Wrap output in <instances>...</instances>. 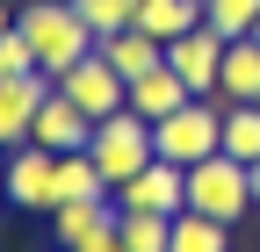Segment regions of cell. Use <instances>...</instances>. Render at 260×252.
I'll return each mask as SVG.
<instances>
[{
  "instance_id": "obj_1",
  "label": "cell",
  "mask_w": 260,
  "mask_h": 252,
  "mask_svg": "<svg viewBox=\"0 0 260 252\" xmlns=\"http://www.w3.org/2000/svg\"><path fill=\"white\" fill-rule=\"evenodd\" d=\"M15 29L29 36V51H37V65H44L51 79L94 51V29L80 22L73 0H22V8H15Z\"/></svg>"
},
{
  "instance_id": "obj_2",
  "label": "cell",
  "mask_w": 260,
  "mask_h": 252,
  "mask_svg": "<svg viewBox=\"0 0 260 252\" xmlns=\"http://www.w3.org/2000/svg\"><path fill=\"white\" fill-rule=\"evenodd\" d=\"M152 144H159V159H174V166H195V159H210V151H224V101L217 94L181 101L174 115L152 122Z\"/></svg>"
},
{
  "instance_id": "obj_3",
  "label": "cell",
  "mask_w": 260,
  "mask_h": 252,
  "mask_svg": "<svg viewBox=\"0 0 260 252\" xmlns=\"http://www.w3.org/2000/svg\"><path fill=\"white\" fill-rule=\"evenodd\" d=\"M87 159L102 166L109 195H116V187H123L130 173H145V166L159 159V144H152V122H145V115H130V108L102 115V122H94V144H87Z\"/></svg>"
},
{
  "instance_id": "obj_4",
  "label": "cell",
  "mask_w": 260,
  "mask_h": 252,
  "mask_svg": "<svg viewBox=\"0 0 260 252\" xmlns=\"http://www.w3.org/2000/svg\"><path fill=\"white\" fill-rule=\"evenodd\" d=\"M188 209L217 216V224H246V209H253V180H246V166L232 159V151H210V159L188 166Z\"/></svg>"
},
{
  "instance_id": "obj_5",
  "label": "cell",
  "mask_w": 260,
  "mask_h": 252,
  "mask_svg": "<svg viewBox=\"0 0 260 252\" xmlns=\"http://www.w3.org/2000/svg\"><path fill=\"white\" fill-rule=\"evenodd\" d=\"M58 94H65L80 115H94V122L116 115V108H130V87H123V72L109 65L102 51H87L80 65H65V72H58Z\"/></svg>"
},
{
  "instance_id": "obj_6",
  "label": "cell",
  "mask_w": 260,
  "mask_h": 252,
  "mask_svg": "<svg viewBox=\"0 0 260 252\" xmlns=\"http://www.w3.org/2000/svg\"><path fill=\"white\" fill-rule=\"evenodd\" d=\"M8 209H29V216L58 209V151H44V144L8 151Z\"/></svg>"
},
{
  "instance_id": "obj_7",
  "label": "cell",
  "mask_w": 260,
  "mask_h": 252,
  "mask_svg": "<svg viewBox=\"0 0 260 252\" xmlns=\"http://www.w3.org/2000/svg\"><path fill=\"white\" fill-rule=\"evenodd\" d=\"M116 209H152V216H181L188 209V166L174 159H152L145 173H130L116 187Z\"/></svg>"
},
{
  "instance_id": "obj_8",
  "label": "cell",
  "mask_w": 260,
  "mask_h": 252,
  "mask_svg": "<svg viewBox=\"0 0 260 252\" xmlns=\"http://www.w3.org/2000/svg\"><path fill=\"white\" fill-rule=\"evenodd\" d=\"M58 79L51 72H15V79H0V151H15L29 144V130H37V108H44V94Z\"/></svg>"
},
{
  "instance_id": "obj_9",
  "label": "cell",
  "mask_w": 260,
  "mask_h": 252,
  "mask_svg": "<svg viewBox=\"0 0 260 252\" xmlns=\"http://www.w3.org/2000/svg\"><path fill=\"white\" fill-rule=\"evenodd\" d=\"M167 65L188 79V94H217V72H224V36L203 22V29H188V36L167 44Z\"/></svg>"
},
{
  "instance_id": "obj_10",
  "label": "cell",
  "mask_w": 260,
  "mask_h": 252,
  "mask_svg": "<svg viewBox=\"0 0 260 252\" xmlns=\"http://www.w3.org/2000/svg\"><path fill=\"white\" fill-rule=\"evenodd\" d=\"M29 144L58 151V159H65V151H87V144H94V115H80V108L51 87V94H44V108H37V130H29Z\"/></svg>"
},
{
  "instance_id": "obj_11",
  "label": "cell",
  "mask_w": 260,
  "mask_h": 252,
  "mask_svg": "<svg viewBox=\"0 0 260 252\" xmlns=\"http://www.w3.org/2000/svg\"><path fill=\"white\" fill-rule=\"evenodd\" d=\"M116 224V195H102V202H58L51 209V238H58V252H80L87 238H102Z\"/></svg>"
},
{
  "instance_id": "obj_12",
  "label": "cell",
  "mask_w": 260,
  "mask_h": 252,
  "mask_svg": "<svg viewBox=\"0 0 260 252\" xmlns=\"http://www.w3.org/2000/svg\"><path fill=\"white\" fill-rule=\"evenodd\" d=\"M94 51H102L109 65L123 72V87L138 79V72H152V65H167V44H159V36H145L138 22H130V29H116V36H94Z\"/></svg>"
},
{
  "instance_id": "obj_13",
  "label": "cell",
  "mask_w": 260,
  "mask_h": 252,
  "mask_svg": "<svg viewBox=\"0 0 260 252\" xmlns=\"http://www.w3.org/2000/svg\"><path fill=\"white\" fill-rule=\"evenodd\" d=\"M181 101H195V94H188V79H181L174 65H152V72H138V79H130V115H145V122L174 115Z\"/></svg>"
},
{
  "instance_id": "obj_14",
  "label": "cell",
  "mask_w": 260,
  "mask_h": 252,
  "mask_svg": "<svg viewBox=\"0 0 260 252\" xmlns=\"http://www.w3.org/2000/svg\"><path fill=\"white\" fill-rule=\"evenodd\" d=\"M217 101H260V36H232V44H224Z\"/></svg>"
},
{
  "instance_id": "obj_15",
  "label": "cell",
  "mask_w": 260,
  "mask_h": 252,
  "mask_svg": "<svg viewBox=\"0 0 260 252\" xmlns=\"http://www.w3.org/2000/svg\"><path fill=\"white\" fill-rule=\"evenodd\" d=\"M138 29L159 44L188 36V29H203V0H138Z\"/></svg>"
},
{
  "instance_id": "obj_16",
  "label": "cell",
  "mask_w": 260,
  "mask_h": 252,
  "mask_svg": "<svg viewBox=\"0 0 260 252\" xmlns=\"http://www.w3.org/2000/svg\"><path fill=\"white\" fill-rule=\"evenodd\" d=\"M167 252H232V224H217V216H203V209H181Z\"/></svg>"
},
{
  "instance_id": "obj_17",
  "label": "cell",
  "mask_w": 260,
  "mask_h": 252,
  "mask_svg": "<svg viewBox=\"0 0 260 252\" xmlns=\"http://www.w3.org/2000/svg\"><path fill=\"white\" fill-rule=\"evenodd\" d=\"M224 151L239 166L260 159V101H224Z\"/></svg>"
},
{
  "instance_id": "obj_18",
  "label": "cell",
  "mask_w": 260,
  "mask_h": 252,
  "mask_svg": "<svg viewBox=\"0 0 260 252\" xmlns=\"http://www.w3.org/2000/svg\"><path fill=\"white\" fill-rule=\"evenodd\" d=\"M102 195H109L102 166H94L87 151H65L58 159V202H102Z\"/></svg>"
},
{
  "instance_id": "obj_19",
  "label": "cell",
  "mask_w": 260,
  "mask_h": 252,
  "mask_svg": "<svg viewBox=\"0 0 260 252\" xmlns=\"http://www.w3.org/2000/svg\"><path fill=\"white\" fill-rule=\"evenodd\" d=\"M116 231H123V245H130V252H167L174 216H152V209H116Z\"/></svg>"
},
{
  "instance_id": "obj_20",
  "label": "cell",
  "mask_w": 260,
  "mask_h": 252,
  "mask_svg": "<svg viewBox=\"0 0 260 252\" xmlns=\"http://www.w3.org/2000/svg\"><path fill=\"white\" fill-rule=\"evenodd\" d=\"M203 22L217 29L224 44H232V36H253V22H260V0H203Z\"/></svg>"
},
{
  "instance_id": "obj_21",
  "label": "cell",
  "mask_w": 260,
  "mask_h": 252,
  "mask_svg": "<svg viewBox=\"0 0 260 252\" xmlns=\"http://www.w3.org/2000/svg\"><path fill=\"white\" fill-rule=\"evenodd\" d=\"M73 8H80V22L94 29V36H116V29L138 22V0H73Z\"/></svg>"
},
{
  "instance_id": "obj_22",
  "label": "cell",
  "mask_w": 260,
  "mask_h": 252,
  "mask_svg": "<svg viewBox=\"0 0 260 252\" xmlns=\"http://www.w3.org/2000/svg\"><path fill=\"white\" fill-rule=\"evenodd\" d=\"M15 72H44V65H37V51H29L22 29H0V79H15Z\"/></svg>"
},
{
  "instance_id": "obj_23",
  "label": "cell",
  "mask_w": 260,
  "mask_h": 252,
  "mask_svg": "<svg viewBox=\"0 0 260 252\" xmlns=\"http://www.w3.org/2000/svg\"><path fill=\"white\" fill-rule=\"evenodd\" d=\"M80 252H130V245H123V231H116V224H109V231H102V238H87V245H80Z\"/></svg>"
},
{
  "instance_id": "obj_24",
  "label": "cell",
  "mask_w": 260,
  "mask_h": 252,
  "mask_svg": "<svg viewBox=\"0 0 260 252\" xmlns=\"http://www.w3.org/2000/svg\"><path fill=\"white\" fill-rule=\"evenodd\" d=\"M246 180H253V209H260V159H253V166H246Z\"/></svg>"
},
{
  "instance_id": "obj_25",
  "label": "cell",
  "mask_w": 260,
  "mask_h": 252,
  "mask_svg": "<svg viewBox=\"0 0 260 252\" xmlns=\"http://www.w3.org/2000/svg\"><path fill=\"white\" fill-rule=\"evenodd\" d=\"M0 209H8V151H0Z\"/></svg>"
},
{
  "instance_id": "obj_26",
  "label": "cell",
  "mask_w": 260,
  "mask_h": 252,
  "mask_svg": "<svg viewBox=\"0 0 260 252\" xmlns=\"http://www.w3.org/2000/svg\"><path fill=\"white\" fill-rule=\"evenodd\" d=\"M0 29H15V15H8V0H0Z\"/></svg>"
},
{
  "instance_id": "obj_27",
  "label": "cell",
  "mask_w": 260,
  "mask_h": 252,
  "mask_svg": "<svg viewBox=\"0 0 260 252\" xmlns=\"http://www.w3.org/2000/svg\"><path fill=\"white\" fill-rule=\"evenodd\" d=\"M253 36H260V22H253Z\"/></svg>"
}]
</instances>
